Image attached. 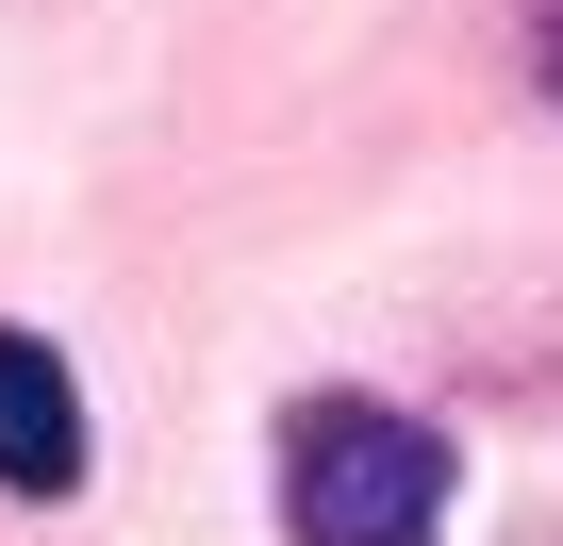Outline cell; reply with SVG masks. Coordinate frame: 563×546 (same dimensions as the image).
<instances>
[{"label": "cell", "instance_id": "6da1fadb", "mask_svg": "<svg viewBox=\"0 0 563 546\" xmlns=\"http://www.w3.org/2000/svg\"><path fill=\"white\" fill-rule=\"evenodd\" d=\"M265 480H282V530L299 546H431L448 530V431L398 414V398H365V381L282 398Z\"/></svg>", "mask_w": 563, "mask_h": 546}, {"label": "cell", "instance_id": "7a4b0ae2", "mask_svg": "<svg viewBox=\"0 0 563 546\" xmlns=\"http://www.w3.org/2000/svg\"><path fill=\"white\" fill-rule=\"evenodd\" d=\"M100 431H84V365L51 332H0V497H84Z\"/></svg>", "mask_w": 563, "mask_h": 546}, {"label": "cell", "instance_id": "3957f363", "mask_svg": "<svg viewBox=\"0 0 563 546\" xmlns=\"http://www.w3.org/2000/svg\"><path fill=\"white\" fill-rule=\"evenodd\" d=\"M530 67H547V100H563V0H547V18H530Z\"/></svg>", "mask_w": 563, "mask_h": 546}]
</instances>
